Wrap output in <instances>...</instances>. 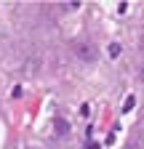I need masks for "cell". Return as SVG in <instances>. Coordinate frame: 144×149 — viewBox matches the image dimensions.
Wrapping results in <instances>:
<instances>
[{
    "label": "cell",
    "mask_w": 144,
    "mask_h": 149,
    "mask_svg": "<svg viewBox=\"0 0 144 149\" xmlns=\"http://www.w3.org/2000/svg\"><path fill=\"white\" fill-rule=\"evenodd\" d=\"M136 104V96H125V104H123V112H131Z\"/></svg>",
    "instance_id": "cell-3"
},
{
    "label": "cell",
    "mask_w": 144,
    "mask_h": 149,
    "mask_svg": "<svg viewBox=\"0 0 144 149\" xmlns=\"http://www.w3.org/2000/svg\"><path fill=\"white\" fill-rule=\"evenodd\" d=\"M139 80H141V83H144V61H141V64H139Z\"/></svg>",
    "instance_id": "cell-5"
},
{
    "label": "cell",
    "mask_w": 144,
    "mask_h": 149,
    "mask_svg": "<svg viewBox=\"0 0 144 149\" xmlns=\"http://www.w3.org/2000/svg\"><path fill=\"white\" fill-rule=\"evenodd\" d=\"M69 130H72V128H69V123H67L64 117H56V120H53V133H56V136L64 139V136H69Z\"/></svg>",
    "instance_id": "cell-2"
},
{
    "label": "cell",
    "mask_w": 144,
    "mask_h": 149,
    "mask_svg": "<svg viewBox=\"0 0 144 149\" xmlns=\"http://www.w3.org/2000/svg\"><path fill=\"white\" fill-rule=\"evenodd\" d=\"M110 56H112V59H115V56H120V45H117V43L110 45Z\"/></svg>",
    "instance_id": "cell-4"
},
{
    "label": "cell",
    "mask_w": 144,
    "mask_h": 149,
    "mask_svg": "<svg viewBox=\"0 0 144 149\" xmlns=\"http://www.w3.org/2000/svg\"><path fill=\"white\" fill-rule=\"evenodd\" d=\"M128 149H136V144H128Z\"/></svg>",
    "instance_id": "cell-6"
},
{
    "label": "cell",
    "mask_w": 144,
    "mask_h": 149,
    "mask_svg": "<svg viewBox=\"0 0 144 149\" xmlns=\"http://www.w3.org/2000/svg\"><path fill=\"white\" fill-rule=\"evenodd\" d=\"M72 53H75L80 61H96L99 59V48L91 40H75L72 43Z\"/></svg>",
    "instance_id": "cell-1"
}]
</instances>
